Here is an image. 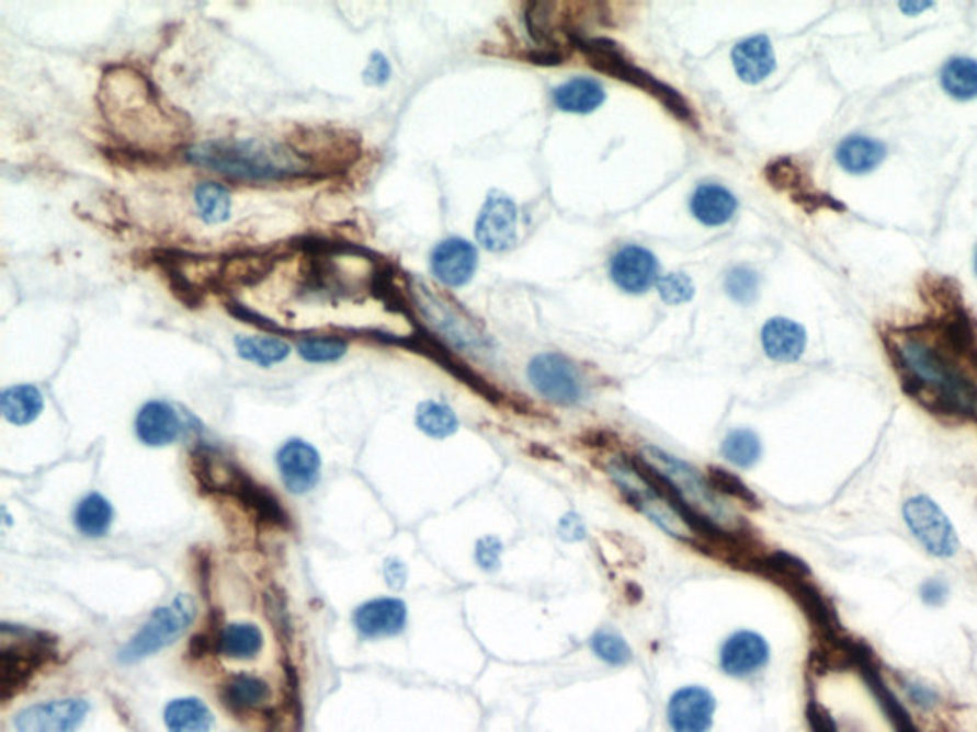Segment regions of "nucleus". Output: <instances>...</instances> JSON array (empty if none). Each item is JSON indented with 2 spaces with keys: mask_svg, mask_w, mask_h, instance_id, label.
I'll return each mask as SVG.
<instances>
[{
  "mask_svg": "<svg viewBox=\"0 0 977 732\" xmlns=\"http://www.w3.org/2000/svg\"><path fill=\"white\" fill-rule=\"evenodd\" d=\"M136 435L146 447H167L182 433V420L174 407L164 401H149L136 416Z\"/></svg>",
  "mask_w": 977,
  "mask_h": 732,
  "instance_id": "obj_18",
  "label": "nucleus"
},
{
  "mask_svg": "<svg viewBox=\"0 0 977 732\" xmlns=\"http://www.w3.org/2000/svg\"><path fill=\"white\" fill-rule=\"evenodd\" d=\"M554 102L566 113H592L605 102V90L595 79L579 77L567 81L554 92Z\"/></svg>",
  "mask_w": 977,
  "mask_h": 732,
  "instance_id": "obj_27",
  "label": "nucleus"
},
{
  "mask_svg": "<svg viewBox=\"0 0 977 732\" xmlns=\"http://www.w3.org/2000/svg\"><path fill=\"white\" fill-rule=\"evenodd\" d=\"M89 711V702L82 698L33 704L15 716V732H77Z\"/></svg>",
  "mask_w": 977,
  "mask_h": 732,
  "instance_id": "obj_10",
  "label": "nucleus"
},
{
  "mask_svg": "<svg viewBox=\"0 0 977 732\" xmlns=\"http://www.w3.org/2000/svg\"><path fill=\"white\" fill-rule=\"evenodd\" d=\"M758 288H760V277L754 270H750L747 265L734 267L726 277V293L729 294L731 300L741 304V306H750L758 298Z\"/></svg>",
  "mask_w": 977,
  "mask_h": 732,
  "instance_id": "obj_36",
  "label": "nucleus"
},
{
  "mask_svg": "<svg viewBox=\"0 0 977 732\" xmlns=\"http://www.w3.org/2000/svg\"><path fill=\"white\" fill-rule=\"evenodd\" d=\"M43 409H45L43 393L31 384L12 386L4 389L0 396V411L10 424H33L41 416Z\"/></svg>",
  "mask_w": 977,
  "mask_h": 732,
  "instance_id": "obj_25",
  "label": "nucleus"
},
{
  "mask_svg": "<svg viewBox=\"0 0 977 732\" xmlns=\"http://www.w3.org/2000/svg\"><path fill=\"white\" fill-rule=\"evenodd\" d=\"M298 353L308 363L325 365L342 359L348 353V344L342 338L309 336L298 342Z\"/></svg>",
  "mask_w": 977,
  "mask_h": 732,
  "instance_id": "obj_34",
  "label": "nucleus"
},
{
  "mask_svg": "<svg viewBox=\"0 0 977 732\" xmlns=\"http://www.w3.org/2000/svg\"><path fill=\"white\" fill-rule=\"evenodd\" d=\"M353 626L363 639L394 638L407 626V605L396 597L367 601L355 610Z\"/></svg>",
  "mask_w": 977,
  "mask_h": 732,
  "instance_id": "obj_14",
  "label": "nucleus"
},
{
  "mask_svg": "<svg viewBox=\"0 0 977 732\" xmlns=\"http://www.w3.org/2000/svg\"><path fill=\"white\" fill-rule=\"evenodd\" d=\"M731 59L739 79L749 84L765 81L775 69L773 46L765 35H757L737 43L731 52Z\"/></svg>",
  "mask_w": 977,
  "mask_h": 732,
  "instance_id": "obj_20",
  "label": "nucleus"
},
{
  "mask_svg": "<svg viewBox=\"0 0 977 732\" xmlns=\"http://www.w3.org/2000/svg\"><path fill=\"white\" fill-rule=\"evenodd\" d=\"M162 718L169 732H213V711L195 696L177 698L167 704Z\"/></svg>",
  "mask_w": 977,
  "mask_h": 732,
  "instance_id": "obj_24",
  "label": "nucleus"
},
{
  "mask_svg": "<svg viewBox=\"0 0 977 732\" xmlns=\"http://www.w3.org/2000/svg\"><path fill=\"white\" fill-rule=\"evenodd\" d=\"M188 159L237 182H283L306 176L311 167L294 147L257 139H214L188 149Z\"/></svg>",
  "mask_w": 977,
  "mask_h": 732,
  "instance_id": "obj_2",
  "label": "nucleus"
},
{
  "mask_svg": "<svg viewBox=\"0 0 977 732\" xmlns=\"http://www.w3.org/2000/svg\"><path fill=\"white\" fill-rule=\"evenodd\" d=\"M582 50H584V54L590 58V64L598 67L600 71L615 75V79H623V81L633 82V84H638V87H646L651 94L659 95L661 102L664 103L669 110L674 111L678 117H690L688 105H685L684 100H682L680 95L674 94L672 90L667 89L661 82L655 81L651 75L644 73V71L636 69L633 64H628L626 59H623V56H621L615 48L605 46L603 41L588 43V45L582 46Z\"/></svg>",
  "mask_w": 977,
  "mask_h": 732,
  "instance_id": "obj_9",
  "label": "nucleus"
},
{
  "mask_svg": "<svg viewBox=\"0 0 977 732\" xmlns=\"http://www.w3.org/2000/svg\"><path fill=\"white\" fill-rule=\"evenodd\" d=\"M478 270V250L464 239H447L432 252V272L445 286H464L470 283Z\"/></svg>",
  "mask_w": 977,
  "mask_h": 732,
  "instance_id": "obj_16",
  "label": "nucleus"
},
{
  "mask_svg": "<svg viewBox=\"0 0 977 732\" xmlns=\"http://www.w3.org/2000/svg\"><path fill=\"white\" fill-rule=\"evenodd\" d=\"M281 481L293 494H306L321 477V456L309 443L288 439L275 456Z\"/></svg>",
  "mask_w": 977,
  "mask_h": 732,
  "instance_id": "obj_12",
  "label": "nucleus"
},
{
  "mask_svg": "<svg viewBox=\"0 0 977 732\" xmlns=\"http://www.w3.org/2000/svg\"><path fill=\"white\" fill-rule=\"evenodd\" d=\"M500 556H502V542L495 536H486L476 546V561L484 571L499 569Z\"/></svg>",
  "mask_w": 977,
  "mask_h": 732,
  "instance_id": "obj_38",
  "label": "nucleus"
},
{
  "mask_svg": "<svg viewBox=\"0 0 977 732\" xmlns=\"http://www.w3.org/2000/svg\"><path fill=\"white\" fill-rule=\"evenodd\" d=\"M4 643L0 649V698L8 702L18 695L31 677L45 666L46 660L54 654L52 641L46 636L27 630H14V639L10 641L2 636Z\"/></svg>",
  "mask_w": 977,
  "mask_h": 732,
  "instance_id": "obj_5",
  "label": "nucleus"
},
{
  "mask_svg": "<svg viewBox=\"0 0 977 732\" xmlns=\"http://www.w3.org/2000/svg\"><path fill=\"white\" fill-rule=\"evenodd\" d=\"M417 425L420 432L434 439H445L458 430V418L447 404L424 401L417 409Z\"/></svg>",
  "mask_w": 977,
  "mask_h": 732,
  "instance_id": "obj_32",
  "label": "nucleus"
},
{
  "mask_svg": "<svg viewBox=\"0 0 977 732\" xmlns=\"http://www.w3.org/2000/svg\"><path fill=\"white\" fill-rule=\"evenodd\" d=\"M737 210V198L718 183H703L691 197V213L708 228L728 224Z\"/></svg>",
  "mask_w": 977,
  "mask_h": 732,
  "instance_id": "obj_21",
  "label": "nucleus"
},
{
  "mask_svg": "<svg viewBox=\"0 0 977 732\" xmlns=\"http://www.w3.org/2000/svg\"><path fill=\"white\" fill-rule=\"evenodd\" d=\"M722 455L737 468H750L762 456V443L750 430H735L722 443Z\"/></svg>",
  "mask_w": 977,
  "mask_h": 732,
  "instance_id": "obj_33",
  "label": "nucleus"
},
{
  "mask_svg": "<svg viewBox=\"0 0 977 732\" xmlns=\"http://www.w3.org/2000/svg\"><path fill=\"white\" fill-rule=\"evenodd\" d=\"M113 505L110 500L103 499L102 494L92 492L89 496L79 502L75 510V527L79 528V533L89 538H102L107 535L113 525Z\"/></svg>",
  "mask_w": 977,
  "mask_h": 732,
  "instance_id": "obj_28",
  "label": "nucleus"
},
{
  "mask_svg": "<svg viewBox=\"0 0 977 732\" xmlns=\"http://www.w3.org/2000/svg\"><path fill=\"white\" fill-rule=\"evenodd\" d=\"M770 662V644L754 631H737L722 644L720 666L731 677H749Z\"/></svg>",
  "mask_w": 977,
  "mask_h": 732,
  "instance_id": "obj_15",
  "label": "nucleus"
},
{
  "mask_svg": "<svg viewBox=\"0 0 977 732\" xmlns=\"http://www.w3.org/2000/svg\"><path fill=\"white\" fill-rule=\"evenodd\" d=\"M941 87L951 98L968 102L977 98V61L972 58L948 59L945 66L941 67Z\"/></svg>",
  "mask_w": 977,
  "mask_h": 732,
  "instance_id": "obj_29",
  "label": "nucleus"
},
{
  "mask_svg": "<svg viewBox=\"0 0 977 732\" xmlns=\"http://www.w3.org/2000/svg\"><path fill=\"white\" fill-rule=\"evenodd\" d=\"M657 290H659L661 300L664 301V304H669V306H680V304H685V301H690L691 298H693V294H695L693 283H691V278L688 277L685 273H669V275L659 278Z\"/></svg>",
  "mask_w": 977,
  "mask_h": 732,
  "instance_id": "obj_37",
  "label": "nucleus"
},
{
  "mask_svg": "<svg viewBox=\"0 0 977 732\" xmlns=\"http://www.w3.org/2000/svg\"><path fill=\"white\" fill-rule=\"evenodd\" d=\"M974 270H976V273H977V250H976V258H974Z\"/></svg>",
  "mask_w": 977,
  "mask_h": 732,
  "instance_id": "obj_44",
  "label": "nucleus"
},
{
  "mask_svg": "<svg viewBox=\"0 0 977 732\" xmlns=\"http://www.w3.org/2000/svg\"><path fill=\"white\" fill-rule=\"evenodd\" d=\"M195 205L201 220L211 226L224 224L231 216V195L220 183H198L195 190Z\"/></svg>",
  "mask_w": 977,
  "mask_h": 732,
  "instance_id": "obj_31",
  "label": "nucleus"
},
{
  "mask_svg": "<svg viewBox=\"0 0 977 732\" xmlns=\"http://www.w3.org/2000/svg\"><path fill=\"white\" fill-rule=\"evenodd\" d=\"M237 355L262 368L280 365L291 355V345L275 336H237Z\"/></svg>",
  "mask_w": 977,
  "mask_h": 732,
  "instance_id": "obj_30",
  "label": "nucleus"
},
{
  "mask_svg": "<svg viewBox=\"0 0 977 732\" xmlns=\"http://www.w3.org/2000/svg\"><path fill=\"white\" fill-rule=\"evenodd\" d=\"M904 517L911 535L930 556L941 559L955 556L958 549L955 527L940 505L935 504V500L927 494L912 496L905 502Z\"/></svg>",
  "mask_w": 977,
  "mask_h": 732,
  "instance_id": "obj_7",
  "label": "nucleus"
},
{
  "mask_svg": "<svg viewBox=\"0 0 977 732\" xmlns=\"http://www.w3.org/2000/svg\"><path fill=\"white\" fill-rule=\"evenodd\" d=\"M644 456H646L647 464L655 471H659V476L664 477L693 510H697L701 515H705L706 519L713 521L722 527L734 525L731 507L716 492L711 491L705 479L698 476L697 469L691 468L690 464L678 460L674 456L662 453L659 448H646Z\"/></svg>",
  "mask_w": 977,
  "mask_h": 732,
  "instance_id": "obj_4",
  "label": "nucleus"
},
{
  "mask_svg": "<svg viewBox=\"0 0 977 732\" xmlns=\"http://www.w3.org/2000/svg\"><path fill=\"white\" fill-rule=\"evenodd\" d=\"M933 4L927 2V4H914V2H909V4H899V10H904L907 15L920 14V12H924L928 8H932Z\"/></svg>",
  "mask_w": 977,
  "mask_h": 732,
  "instance_id": "obj_43",
  "label": "nucleus"
},
{
  "mask_svg": "<svg viewBox=\"0 0 977 732\" xmlns=\"http://www.w3.org/2000/svg\"><path fill=\"white\" fill-rule=\"evenodd\" d=\"M610 473L628 500L646 515L647 519L657 523L669 535L690 538L693 530L684 515L678 512L677 507L670 504L662 494L655 491L654 487L647 483L636 469L626 466L623 461H615L610 466Z\"/></svg>",
  "mask_w": 977,
  "mask_h": 732,
  "instance_id": "obj_6",
  "label": "nucleus"
},
{
  "mask_svg": "<svg viewBox=\"0 0 977 732\" xmlns=\"http://www.w3.org/2000/svg\"><path fill=\"white\" fill-rule=\"evenodd\" d=\"M195 615L197 607L192 595H177L167 605L155 608L154 615L147 618L141 630L121 649L118 660L123 664H134L161 652L184 636V631L195 620Z\"/></svg>",
  "mask_w": 977,
  "mask_h": 732,
  "instance_id": "obj_3",
  "label": "nucleus"
},
{
  "mask_svg": "<svg viewBox=\"0 0 977 732\" xmlns=\"http://www.w3.org/2000/svg\"><path fill=\"white\" fill-rule=\"evenodd\" d=\"M384 576H386L388 586L394 587V590H401L405 586V582H407V567L401 561H397V559H388L386 564H384Z\"/></svg>",
  "mask_w": 977,
  "mask_h": 732,
  "instance_id": "obj_42",
  "label": "nucleus"
},
{
  "mask_svg": "<svg viewBox=\"0 0 977 732\" xmlns=\"http://www.w3.org/2000/svg\"><path fill=\"white\" fill-rule=\"evenodd\" d=\"M886 159V147L868 136H848L837 147V162L850 174H867Z\"/></svg>",
  "mask_w": 977,
  "mask_h": 732,
  "instance_id": "obj_23",
  "label": "nucleus"
},
{
  "mask_svg": "<svg viewBox=\"0 0 977 732\" xmlns=\"http://www.w3.org/2000/svg\"><path fill=\"white\" fill-rule=\"evenodd\" d=\"M659 275V262L647 249L628 244L611 262V277L628 294L646 293Z\"/></svg>",
  "mask_w": 977,
  "mask_h": 732,
  "instance_id": "obj_17",
  "label": "nucleus"
},
{
  "mask_svg": "<svg viewBox=\"0 0 977 732\" xmlns=\"http://www.w3.org/2000/svg\"><path fill=\"white\" fill-rule=\"evenodd\" d=\"M716 700L703 687H684L670 698L667 719L674 732H708L713 727Z\"/></svg>",
  "mask_w": 977,
  "mask_h": 732,
  "instance_id": "obj_13",
  "label": "nucleus"
},
{
  "mask_svg": "<svg viewBox=\"0 0 977 732\" xmlns=\"http://www.w3.org/2000/svg\"><path fill=\"white\" fill-rule=\"evenodd\" d=\"M559 535L566 540H581L584 538V523L579 515L569 513L564 519L559 521Z\"/></svg>",
  "mask_w": 977,
  "mask_h": 732,
  "instance_id": "obj_41",
  "label": "nucleus"
},
{
  "mask_svg": "<svg viewBox=\"0 0 977 732\" xmlns=\"http://www.w3.org/2000/svg\"><path fill=\"white\" fill-rule=\"evenodd\" d=\"M592 651L595 652L598 659L607 662L611 666H623L628 664L633 659V651L615 631H598L592 638Z\"/></svg>",
  "mask_w": 977,
  "mask_h": 732,
  "instance_id": "obj_35",
  "label": "nucleus"
},
{
  "mask_svg": "<svg viewBox=\"0 0 977 732\" xmlns=\"http://www.w3.org/2000/svg\"><path fill=\"white\" fill-rule=\"evenodd\" d=\"M530 380L541 396L552 403L575 404L581 401L582 380L571 361L559 353H543L531 361Z\"/></svg>",
  "mask_w": 977,
  "mask_h": 732,
  "instance_id": "obj_8",
  "label": "nucleus"
},
{
  "mask_svg": "<svg viewBox=\"0 0 977 732\" xmlns=\"http://www.w3.org/2000/svg\"><path fill=\"white\" fill-rule=\"evenodd\" d=\"M479 244L489 252H504L518 242V206L514 201L492 191L476 224Z\"/></svg>",
  "mask_w": 977,
  "mask_h": 732,
  "instance_id": "obj_11",
  "label": "nucleus"
},
{
  "mask_svg": "<svg viewBox=\"0 0 977 732\" xmlns=\"http://www.w3.org/2000/svg\"><path fill=\"white\" fill-rule=\"evenodd\" d=\"M920 597L928 607H941L948 597V586L940 579H930L920 586Z\"/></svg>",
  "mask_w": 977,
  "mask_h": 732,
  "instance_id": "obj_40",
  "label": "nucleus"
},
{
  "mask_svg": "<svg viewBox=\"0 0 977 732\" xmlns=\"http://www.w3.org/2000/svg\"><path fill=\"white\" fill-rule=\"evenodd\" d=\"M272 688L257 675L237 674L221 688V702L236 716H247L270 702Z\"/></svg>",
  "mask_w": 977,
  "mask_h": 732,
  "instance_id": "obj_22",
  "label": "nucleus"
},
{
  "mask_svg": "<svg viewBox=\"0 0 977 732\" xmlns=\"http://www.w3.org/2000/svg\"><path fill=\"white\" fill-rule=\"evenodd\" d=\"M806 330L798 322L775 317L765 322L762 329V345L770 359L777 363H794L800 359L806 350Z\"/></svg>",
  "mask_w": 977,
  "mask_h": 732,
  "instance_id": "obj_19",
  "label": "nucleus"
},
{
  "mask_svg": "<svg viewBox=\"0 0 977 732\" xmlns=\"http://www.w3.org/2000/svg\"><path fill=\"white\" fill-rule=\"evenodd\" d=\"M905 389L932 411L953 416L977 412V381L945 344L905 332L889 345Z\"/></svg>",
  "mask_w": 977,
  "mask_h": 732,
  "instance_id": "obj_1",
  "label": "nucleus"
},
{
  "mask_svg": "<svg viewBox=\"0 0 977 732\" xmlns=\"http://www.w3.org/2000/svg\"><path fill=\"white\" fill-rule=\"evenodd\" d=\"M391 67L388 64V59L384 58L383 54H373L371 56V61H368L367 69H365V82L368 84H375V87H380L384 82L390 79Z\"/></svg>",
  "mask_w": 977,
  "mask_h": 732,
  "instance_id": "obj_39",
  "label": "nucleus"
},
{
  "mask_svg": "<svg viewBox=\"0 0 977 732\" xmlns=\"http://www.w3.org/2000/svg\"><path fill=\"white\" fill-rule=\"evenodd\" d=\"M216 644L226 659L254 660L264 647V636L254 624L234 622L220 630Z\"/></svg>",
  "mask_w": 977,
  "mask_h": 732,
  "instance_id": "obj_26",
  "label": "nucleus"
}]
</instances>
